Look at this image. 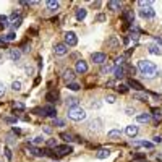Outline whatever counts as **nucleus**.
Masks as SVG:
<instances>
[{
	"label": "nucleus",
	"mask_w": 162,
	"mask_h": 162,
	"mask_svg": "<svg viewBox=\"0 0 162 162\" xmlns=\"http://www.w3.org/2000/svg\"><path fill=\"white\" fill-rule=\"evenodd\" d=\"M138 70H140V72L143 73V76H146V78H154V76L159 75V68L149 60H140L138 62Z\"/></svg>",
	"instance_id": "nucleus-1"
},
{
	"label": "nucleus",
	"mask_w": 162,
	"mask_h": 162,
	"mask_svg": "<svg viewBox=\"0 0 162 162\" xmlns=\"http://www.w3.org/2000/svg\"><path fill=\"white\" fill-rule=\"evenodd\" d=\"M68 117L75 122H81L86 118V110L81 109L80 105L78 107H73V109H68Z\"/></svg>",
	"instance_id": "nucleus-2"
},
{
	"label": "nucleus",
	"mask_w": 162,
	"mask_h": 162,
	"mask_svg": "<svg viewBox=\"0 0 162 162\" xmlns=\"http://www.w3.org/2000/svg\"><path fill=\"white\" fill-rule=\"evenodd\" d=\"M73 149H72V146H68V144H62V146H55L54 148V154L57 157H62V156H66V154H70Z\"/></svg>",
	"instance_id": "nucleus-3"
},
{
	"label": "nucleus",
	"mask_w": 162,
	"mask_h": 162,
	"mask_svg": "<svg viewBox=\"0 0 162 162\" xmlns=\"http://www.w3.org/2000/svg\"><path fill=\"white\" fill-rule=\"evenodd\" d=\"M65 44L68 47H75L78 44V37L76 34L72 33V31H68V33H65Z\"/></svg>",
	"instance_id": "nucleus-4"
},
{
	"label": "nucleus",
	"mask_w": 162,
	"mask_h": 162,
	"mask_svg": "<svg viewBox=\"0 0 162 162\" xmlns=\"http://www.w3.org/2000/svg\"><path fill=\"white\" fill-rule=\"evenodd\" d=\"M54 52H55V55H58V57H63V55H66L68 54V46L66 44H55L54 46Z\"/></svg>",
	"instance_id": "nucleus-5"
},
{
	"label": "nucleus",
	"mask_w": 162,
	"mask_h": 162,
	"mask_svg": "<svg viewBox=\"0 0 162 162\" xmlns=\"http://www.w3.org/2000/svg\"><path fill=\"white\" fill-rule=\"evenodd\" d=\"M41 115H46V117H52L55 118V115H57V110H55V107L52 104H49V105H46V107H42L41 109Z\"/></svg>",
	"instance_id": "nucleus-6"
},
{
	"label": "nucleus",
	"mask_w": 162,
	"mask_h": 162,
	"mask_svg": "<svg viewBox=\"0 0 162 162\" xmlns=\"http://www.w3.org/2000/svg\"><path fill=\"white\" fill-rule=\"evenodd\" d=\"M76 72H73L72 68H66V70H63V75H62V78H63V81L65 83H73V80H75V76H76V75H75Z\"/></svg>",
	"instance_id": "nucleus-7"
},
{
	"label": "nucleus",
	"mask_w": 162,
	"mask_h": 162,
	"mask_svg": "<svg viewBox=\"0 0 162 162\" xmlns=\"http://www.w3.org/2000/svg\"><path fill=\"white\" fill-rule=\"evenodd\" d=\"M91 60H93L94 63H105V60H107V55H105L104 52H94L93 55H91Z\"/></svg>",
	"instance_id": "nucleus-8"
},
{
	"label": "nucleus",
	"mask_w": 162,
	"mask_h": 162,
	"mask_svg": "<svg viewBox=\"0 0 162 162\" xmlns=\"http://www.w3.org/2000/svg\"><path fill=\"white\" fill-rule=\"evenodd\" d=\"M75 72H76L78 75H83L88 72V63H86L84 60H78L76 62V66H75Z\"/></svg>",
	"instance_id": "nucleus-9"
},
{
	"label": "nucleus",
	"mask_w": 162,
	"mask_h": 162,
	"mask_svg": "<svg viewBox=\"0 0 162 162\" xmlns=\"http://www.w3.org/2000/svg\"><path fill=\"white\" fill-rule=\"evenodd\" d=\"M7 55H8V58L11 62H18L19 58H21V50L19 49H10Z\"/></svg>",
	"instance_id": "nucleus-10"
},
{
	"label": "nucleus",
	"mask_w": 162,
	"mask_h": 162,
	"mask_svg": "<svg viewBox=\"0 0 162 162\" xmlns=\"http://www.w3.org/2000/svg\"><path fill=\"white\" fill-rule=\"evenodd\" d=\"M140 15L143 18H146V19H151V18H154V10L151 8V7H148V8H143V10H140Z\"/></svg>",
	"instance_id": "nucleus-11"
},
{
	"label": "nucleus",
	"mask_w": 162,
	"mask_h": 162,
	"mask_svg": "<svg viewBox=\"0 0 162 162\" xmlns=\"http://www.w3.org/2000/svg\"><path fill=\"white\" fill-rule=\"evenodd\" d=\"M123 19L126 23L135 21V13H133V10H123Z\"/></svg>",
	"instance_id": "nucleus-12"
},
{
	"label": "nucleus",
	"mask_w": 162,
	"mask_h": 162,
	"mask_svg": "<svg viewBox=\"0 0 162 162\" xmlns=\"http://www.w3.org/2000/svg\"><path fill=\"white\" fill-rule=\"evenodd\" d=\"M133 146H135V148H146V149H152L154 148V144L149 143V141H135Z\"/></svg>",
	"instance_id": "nucleus-13"
},
{
	"label": "nucleus",
	"mask_w": 162,
	"mask_h": 162,
	"mask_svg": "<svg viewBox=\"0 0 162 162\" xmlns=\"http://www.w3.org/2000/svg\"><path fill=\"white\" fill-rule=\"evenodd\" d=\"M125 133H126V135H128L130 138H135V136L138 135V126H136V125H130V126H126Z\"/></svg>",
	"instance_id": "nucleus-14"
},
{
	"label": "nucleus",
	"mask_w": 162,
	"mask_h": 162,
	"mask_svg": "<svg viewBox=\"0 0 162 162\" xmlns=\"http://www.w3.org/2000/svg\"><path fill=\"white\" fill-rule=\"evenodd\" d=\"M57 97H58V93H57V91H50V93L46 94V101L49 102V104H54V102L57 101Z\"/></svg>",
	"instance_id": "nucleus-15"
},
{
	"label": "nucleus",
	"mask_w": 162,
	"mask_h": 162,
	"mask_svg": "<svg viewBox=\"0 0 162 162\" xmlns=\"http://www.w3.org/2000/svg\"><path fill=\"white\" fill-rule=\"evenodd\" d=\"M46 5L50 11H55V10H58V7H60V2H57V0H47Z\"/></svg>",
	"instance_id": "nucleus-16"
},
{
	"label": "nucleus",
	"mask_w": 162,
	"mask_h": 162,
	"mask_svg": "<svg viewBox=\"0 0 162 162\" xmlns=\"http://www.w3.org/2000/svg\"><path fill=\"white\" fill-rule=\"evenodd\" d=\"M109 156H110V149H99V151L96 152L97 159H107Z\"/></svg>",
	"instance_id": "nucleus-17"
},
{
	"label": "nucleus",
	"mask_w": 162,
	"mask_h": 162,
	"mask_svg": "<svg viewBox=\"0 0 162 162\" xmlns=\"http://www.w3.org/2000/svg\"><path fill=\"white\" fill-rule=\"evenodd\" d=\"M113 75H115L117 80L123 78L125 76V66H117V68H113Z\"/></svg>",
	"instance_id": "nucleus-18"
},
{
	"label": "nucleus",
	"mask_w": 162,
	"mask_h": 162,
	"mask_svg": "<svg viewBox=\"0 0 162 162\" xmlns=\"http://www.w3.org/2000/svg\"><path fill=\"white\" fill-rule=\"evenodd\" d=\"M78 102H80V101H78L76 97H68V99L65 101V104H66V107H68V109H73V107H78Z\"/></svg>",
	"instance_id": "nucleus-19"
},
{
	"label": "nucleus",
	"mask_w": 162,
	"mask_h": 162,
	"mask_svg": "<svg viewBox=\"0 0 162 162\" xmlns=\"http://www.w3.org/2000/svg\"><path fill=\"white\" fill-rule=\"evenodd\" d=\"M107 7H109V10H112V11H117V10H120L122 3H120V2H117V0H110V2L107 3Z\"/></svg>",
	"instance_id": "nucleus-20"
},
{
	"label": "nucleus",
	"mask_w": 162,
	"mask_h": 162,
	"mask_svg": "<svg viewBox=\"0 0 162 162\" xmlns=\"http://www.w3.org/2000/svg\"><path fill=\"white\" fill-rule=\"evenodd\" d=\"M149 120H151L149 113H140V115L136 117V122H140V123H148Z\"/></svg>",
	"instance_id": "nucleus-21"
},
{
	"label": "nucleus",
	"mask_w": 162,
	"mask_h": 162,
	"mask_svg": "<svg viewBox=\"0 0 162 162\" xmlns=\"http://www.w3.org/2000/svg\"><path fill=\"white\" fill-rule=\"evenodd\" d=\"M107 136L110 138V140H118V138L122 136V131L120 130H110V131L107 133Z\"/></svg>",
	"instance_id": "nucleus-22"
},
{
	"label": "nucleus",
	"mask_w": 162,
	"mask_h": 162,
	"mask_svg": "<svg viewBox=\"0 0 162 162\" xmlns=\"http://www.w3.org/2000/svg\"><path fill=\"white\" fill-rule=\"evenodd\" d=\"M101 125H102V122L99 120V118H96V120H93V122L89 123V130H93V131L96 130V131H97V130L101 128Z\"/></svg>",
	"instance_id": "nucleus-23"
},
{
	"label": "nucleus",
	"mask_w": 162,
	"mask_h": 162,
	"mask_svg": "<svg viewBox=\"0 0 162 162\" xmlns=\"http://www.w3.org/2000/svg\"><path fill=\"white\" fill-rule=\"evenodd\" d=\"M128 86H131V88L136 89V91H141V89H143V84H141V83H138L136 80H133V78L128 81Z\"/></svg>",
	"instance_id": "nucleus-24"
},
{
	"label": "nucleus",
	"mask_w": 162,
	"mask_h": 162,
	"mask_svg": "<svg viewBox=\"0 0 162 162\" xmlns=\"http://www.w3.org/2000/svg\"><path fill=\"white\" fill-rule=\"evenodd\" d=\"M113 70V66L110 65V63H102V66H101V73L102 75H105V73H110Z\"/></svg>",
	"instance_id": "nucleus-25"
},
{
	"label": "nucleus",
	"mask_w": 162,
	"mask_h": 162,
	"mask_svg": "<svg viewBox=\"0 0 162 162\" xmlns=\"http://www.w3.org/2000/svg\"><path fill=\"white\" fill-rule=\"evenodd\" d=\"M21 23H23V18L21 16H18L16 19H13V21H11V29H18L19 26H21Z\"/></svg>",
	"instance_id": "nucleus-26"
},
{
	"label": "nucleus",
	"mask_w": 162,
	"mask_h": 162,
	"mask_svg": "<svg viewBox=\"0 0 162 162\" xmlns=\"http://www.w3.org/2000/svg\"><path fill=\"white\" fill-rule=\"evenodd\" d=\"M152 0H140V2H138V5L141 7V8H148V7H151L152 5Z\"/></svg>",
	"instance_id": "nucleus-27"
},
{
	"label": "nucleus",
	"mask_w": 162,
	"mask_h": 162,
	"mask_svg": "<svg viewBox=\"0 0 162 162\" xmlns=\"http://www.w3.org/2000/svg\"><path fill=\"white\" fill-rule=\"evenodd\" d=\"M8 26V16H5V15H0V28H5Z\"/></svg>",
	"instance_id": "nucleus-28"
},
{
	"label": "nucleus",
	"mask_w": 162,
	"mask_h": 162,
	"mask_svg": "<svg viewBox=\"0 0 162 162\" xmlns=\"http://www.w3.org/2000/svg\"><path fill=\"white\" fill-rule=\"evenodd\" d=\"M133 97H135V99H138V101H141V102H146V101H148V96H146V94H143V93H135V94H133Z\"/></svg>",
	"instance_id": "nucleus-29"
},
{
	"label": "nucleus",
	"mask_w": 162,
	"mask_h": 162,
	"mask_svg": "<svg viewBox=\"0 0 162 162\" xmlns=\"http://www.w3.org/2000/svg\"><path fill=\"white\" fill-rule=\"evenodd\" d=\"M149 52L154 54V55H161V54H162V50H161V47H159V46H149Z\"/></svg>",
	"instance_id": "nucleus-30"
},
{
	"label": "nucleus",
	"mask_w": 162,
	"mask_h": 162,
	"mask_svg": "<svg viewBox=\"0 0 162 162\" xmlns=\"http://www.w3.org/2000/svg\"><path fill=\"white\" fill-rule=\"evenodd\" d=\"M86 18V10L84 8H78L76 10V19H84Z\"/></svg>",
	"instance_id": "nucleus-31"
},
{
	"label": "nucleus",
	"mask_w": 162,
	"mask_h": 162,
	"mask_svg": "<svg viewBox=\"0 0 162 162\" xmlns=\"http://www.w3.org/2000/svg\"><path fill=\"white\" fill-rule=\"evenodd\" d=\"M3 39H5V42H11V41H15V39H16V34L11 31V33L5 34V36H3Z\"/></svg>",
	"instance_id": "nucleus-32"
},
{
	"label": "nucleus",
	"mask_w": 162,
	"mask_h": 162,
	"mask_svg": "<svg viewBox=\"0 0 162 162\" xmlns=\"http://www.w3.org/2000/svg\"><path fill=\"white\" fill-rule=\"evenodd\" d=\"M60 138L63 141H66V143H72L73 141V136L70 135V133H60Z\"/></svg>",
	"instance_id": "nucleus-33"
},
{
	"label": "nucleus",
	"mask_w": 162,
	"mask_h": 162,
	"mask_svg": "<svg viewBox=\"0 0 162 162\" xmlns=\"http://www.w3.org/2000/svg\"><path fill=\"white\" fill-rule=\"evenodd\" d=\"M11 89L16 91V93H18V91H21V81H13V83H11Z\"/></svg>",
	"instance_id": "nucleus-34"
},
{
	"label": "nucleus",
	"mask_w": 162,
	"mask_h": 162,
	"mask_svg": "<svg viewBox=\"0 0 162 162\" xmlns=\"http://www.w3.org/2000/svg\"><path fill=\"white\" fill-rule=\"evenodd\" d=\"M152 118H154L156 122H161L162 115H161V112H159V110H154V113H152Z\"/></svg>",
	"instance_id": "nucleus-35"
},
{
	"label": "nucleus",
	"mask_w": 162,
	"mask_h": 162,
	"mask_svg": "<svg viewBox=\"0 0 162 162\" xmlns=\"http://www.w3.org/2000/svg\"><path fill=\"white\" fill-rule=\"evenodd\" d=\"M80 88H81V86L78 84V83H70V84H68V89H72V91H78Z\"/></svg>",
	"instance_id": "nucleus-36"
},
{
	"label": "nucleus",
	"mask_w": 162,
	"mask_h": 162,
	"mask_svg": "<svg viewBox=\"0 0 162 162\" xmlns=\"http://www.w3.org/2000/svg\"><path fill=\"white\" fill-rule=\"evenodd\" d=\"M123 63H125V57H123V55H122V57H118L117 60H115V65L117 66H122Z\"/></svg>",
	"instance_id": "nucleus-37"
},
{
	"label": "nucleus",
	"mask_w": 162,
	"mask_h": 162,
	"mask_svg": "<svg viewBox=\"0 0 162 162\" xmlns=\"http://www.w3.org/2000/svg\"><path fill=\"white\" fill-rule=\"evenodd\" d=\"M5 93H7L5 84H3V83H0V97H3V96H5Z\"/></svg>",
	"instance_id": "nucleus-38"
},
{
	"label": "nucleus",
	"mask_w": 162,
	"mask_h": 162,
	"mask_svg": "<svg viewBox=\"0 0 162 162\" xmlns=\"http://www.w3.org/2000/svg\"><path fill=\"white\" fill-rule=\"evenodd\" d=\"M117 89L120 91V93H128V86H125V84H120V86H117Z\"/></svg>",
	"instance_id": "nucleus-39"
},
{
	"label": "nucleus",
	"mask_w": 162,
	"mask_h": 162,
	"mask_svg": "<svg viewBox=\"0 0 162 162\" xmlns=\"http://www.w3.org/2000/svg\"><path fill=\"white\" fill-rule=\"evenodd\" d=\"M105 101H107L109 104H113V102H115L117 99H115V96H112V94H109V96L105 97Z\"/></svg>",
	"instance_id": "nucleus-40"
},
{
	"label": "nucleus",
	"mask_w": 162,
	"mask_h": 162,
	"mask_svg": "<svg viewBox=\"0 0 162 162\" xmlns=\"http://www.w3.org/2000/svg\"><path fill=\"white\" fill-rule=\"evenodd\" d=\"M54 125H57V126H63V125H65V122L60 120V118H54Z\"/></svg>",
	"instance_id": "nucleus-41"
},
{
	"label": "nucleus",
	"mask_w": 162,
	"mask_h": 162,
	"mask_svg": "<svg viewBox=\"0 0 162 162\" xmlns=\"http://www.w3.org/2000/svg\"><path fill=\"white\" fill-rule=\"evenodd\" d=\"M15 109H18V110H25V104H23V102H15Z\"/></svg>",
	"instance_id": "nucleus-42"
},
{
	"label": "nucleus",
	"mask_w": 162,
	"mask_h": 162,
	"mask_svg": "<svg viewBox=\"0 0 162 162\" xmlns=\"http://www.w3.org/2000/svg\"><path fill=\"white\" fill-rule=\"evenodd\" d=\"M5 122L7 123H16V117H7Z\"/></svg>",
	"instance_id": "nucleus-43"
},
{
	"label": "nucleus",
	"mask_w": 162,
	"mask_h": 162,
	"mask_svg": "<svg viewBox=\"0 0 162 162\" xmlns=\"http://www.w3.org/2000/svg\"><path fill=\"white\" fill-rule=\"evenodd\" d=\"M42 141H44V138H42V136H36V138L33 140V143H34V144H39V143H42Z\"/></svg>",
	"instance_id": "nucleus-44"
},
{
	"label": "nucleus",
	"mask_w": 162,
	"mask_h": 162,
	"mask_svg": "<svg viewBox=\"0 0 162 162\" xmlns=\"http://www.w3.org/2000/svg\"><path fill=\"white\" fill-rule=\"evenodd\" d=\"M47 146H49V148H55V146H57V141H55V140H49V141H47Z\"/></svg>",
	"instance_id": "nucleus-45"
},
{
	"label": "nucleus",
	"mask_w": 162,
	"mask_h": 162,
	"mask_svg": "<svg viewBox=\"0 0 162 162\" xmlns=\"http://www.w3.org/2000/svg\"><path fill=\"white\" fill-rule=\"evenodd\" d=\"M126 113H128V115H133V113H135V109H131V107H126Z\"/></svg>",
	"instance_id": "nucleus-46"
},
{
	"label": "nucleus",
	"mask_w": 162,
	"mask_h": 162,
	"mask_svg": "<svg viewBox=\"0 0 162 162\" xmlns=\"http://www.w3.org/2000/svg\"><path fill=\"white\" fill-rule=\"evenodd\" d=\"M5 154H7V157H8V159H11V151L8 148H5Z\"/></svg>",
	"instance_id": "nucleus-47"
},
{
	"label": "nucleus",
	"mask_w": 162,
	"mask_h": 162,
	"mask_svg": "<svg viewBox=\"0 0 162 162\" xmlns=\"http://www.w3.org/2000/svg\"><path fill=\"white\" fill-rule=\"evenodd\" d=\"M91 107H93V109L96 107L97 109V107H101V104H99V102H91Z\"/></svg>",
	"instance_id": "nucleus-48"
},
{
	"label": "nucleus",
	"mask_w": 162,
	"mask_h": 162,
	"mask_svg": "<svg viewBox=\"0 0 162 162\" xmlns=\"http://www.w3.org/2000/svg\"><path fill=\"white\" fill-rule=\"evenodd\" d=\"M152 140H154V143H161V141H162V138H161V136H154Z\"/></svg>",
	"instance_id": "nucleus-49"
},
{
	"label": "nucleus",
	"mask_w": 162,
	"mask_h": 162,
	"mask_svg": "<svg viewBox=\"0 0 162 162\" xmlns=\"http://www.w3.org/2000/svg\"><path fill=\"white\" fill-rule=\"evenodd\" d=\"M109 44H110V46H117V41H115V39H110Z\"/></svg>",
	"instance_id": "nucleus-50"
},
{
	"label": "nucleus",
	"mask_w": 162,
	"mask_h": 162,
	"mask_svg": "<svg viewBox=\"0 0 162 162\" xmlns=\"http://www.w3.org/2000/svg\"><path fill=\"white\" fill-rule=\"evenodd\" d=\"M104 19H105L104 15H99V16H97V21H104Z\"/></svg>",
	"instance_id": "nucleus-51"
},
{
	"label": "nucleus",
	"mask_w": 162,
	"mask_h": 162,
	"mask_svg": "<svg viewBox=\"0 0 162 162\" xmlns=\"http://www.w3.org/2000/svg\"><path fill=\"white\" fill-rule=\"evenodd\" d=\"M44 131H46V133H50V131H52V128H50V126H46Z\"/></svg>",
	"instance_id": "nucleus-52"
},
{
	"label": "nucleus",
	"mask_w": 162,
	"mask_h": 162,
	"mask_svg": "<svg viewBox=\"0 0 162 162\" xmlns=\"http://www.w3.org/2000/svg\"><path fill=\"white\" fill-rule=\"evenodd\" d=\"M3 44H5V39H3V37H0V47H3Z\"/></svg>",
	"instance_id": "nucleus-53"
},
{
	"label": "nucleus",
	"mask_w": 162,
	"mask_h": 162,
	"mask_svg": "<svg viewBox=\"0 0 162 162\" xmlns=\"http://www.w3.org/2000/svg\"><path fill=\"white\" fill-rule=\"evenodd\" d=\"M2 62H3V55L0 54V63H2Z\"/></svg>",
	"instance_id": "nucleus-54"
},
{
	"label": "nucleus",
	"mask_w": 162,
	"mask_h": 162,
	"mask_svg": "<svg viewBox=\"0 0 162 162\" xmlns=\"http://www.w3.org/2000/svg\"><path fill=\"white\" fill-rule=\"evenodd\" d=\"M52 162H60V161H52Z\"/></svg>",
	"instance_id": "nucleus-55"
},
{
	"label": "nucleus",
	"mask_w": 162,
	"mask_h": 162,
	"mask_svg": "<svg viewBox=\"0 0 162 162\" xmlns=\"http://www.w3.org/2000/svg\"><path fill=\"white\" fill-rule=\"evenodd\" d=\"M0 162H2V161H0Z\"/></svg>",
	"instance_id": "nucleus-56"
}]
</instances>
